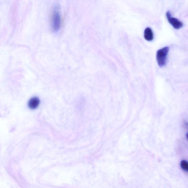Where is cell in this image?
<instances>
[{
	"mask_svg": "<svg viewBox=\"0 0 188 188\" xmlns=\"http://www.w3.org/2000/svg\"><path fill=\"white\" fill-rule=\"evenodd\" d=\"M169 48L166 47L159 50L157 54V60L159 66H164L166 64Z\"/></svg>",
	"mask_w": 188,
	"mask_h": 188,
	"instance_id": "1",
	"label": "cell"
},
{
	"mask_svg": "<svg viewBox=\"0 0 188 188\" xmlns=\"http://www.w3.org/2000/svg\"><path fill=\"white\" fill-rule=\"evenodd\" d=\"M61 26V18L59 12L56 9L54 10L52 15V26L54 31L57 32L60 29Z\"/></svg>",
	"mask_w": 188,
	"mask_h": 188,
	"instance_id": "2",
	"label": "cell"
},
{
	"mask_svg": "<svg viewBox=\"0 0 188 188\" xmlns=\"http://www.w3.org/2000/svg\"><path fill=\"white\" fill-rule=\"evenodd\" d=\"M166 15L169 23L175 29H180L183 27V23L177 18L172 17L171 12L169 11H168L166 13Z\"/></svg>",
	"mask_w": 188,
	"mask_h": 188,
	"instance_id": "3",
	"label": "cell"
},
{
	"mask_svg": "<svg viewBox=\"0 0 188 188\" xmlns=\"http://www.w3.org/2000/svg\"><path fill=\"white\" fill-rule=\"evenodd\" d=\"M40 102V101L38 97H32L29 101L28 103L29 107L32 110L35 109L39 106Z\"/></svg>",
	"mask_w": 188,
	"mask_h": 188,
	"instance_id": "4",
	"label": "cell"
},
{
	"mask_svg": "<svg viewBox=\"0 0 188 188\" xmlns=\"http://www.w3.org/2000/svg\"><path fill=\"white\" fill-rule=\"evenodd\" d=\"M144 38L146 41H151L154 39V34L151 28L147 27L144 31Z\"/></svg>",
	"mask_w": 188,
	"mask_h": 188,
	"instance_id": "5",
	"label": "cell"
},
{
	"mask_svg": "<svg viewBox=\"0 0 188 188\" xmlns=\"http://www.w3.org/2000/svg\"><path fill=\"white\" fill-rule=\"evenodd\" d=\"M181 167L184 170L187 172L188 170V164L186 161H182L181 162Z\"/></svg>",
	"mask_w": 188,
	"mask_h": 188,
	"instance_id": "6",
	"label": "cell"
}]
</instances>
